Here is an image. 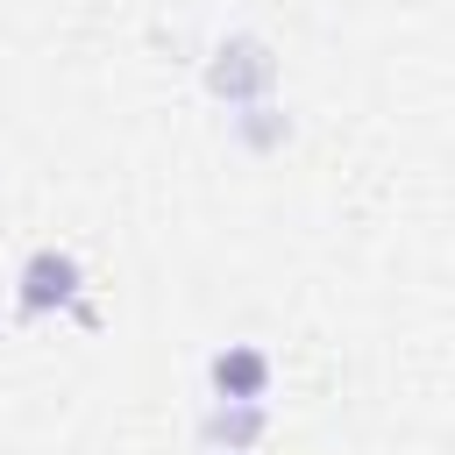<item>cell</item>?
<instances>
[{
    "mask_svg": "<svg viewBox=\"0 0 455 455\" xmlns=\"http://www.w3.org/2000/svg\"><path fill=\"white\" fill-rule=\"evenodd\" d=\"M206 92L235 114V107H256V100H277V50L263 43V36H249V28H235V36H220L213 50H206Z\"/></svg>",
    "mask_w": 455,
    "mask_h": 455,
    "instance_id": "obj_1",
    "label": "cell"
},
{
    "mask_svg": "<svg viewBox=\"0 0 455 455\" xmlns=\"http://www.w3.org/2000/svg\"><path fill=\"white\" fill-rule=\"evenodd\" d=\"M85 291H92V284H85V263H78L71 249L43 242V249H28L21 270H14V320H57V313H78Z\"/></svg>",
    "mask_w": 455,
    "mask_h": 455,
    "instance_id": "obj_2",
    "label": "cell"
},
{
    "mask_svg": "<svg viewBox=\"0 0 455 455\" xmlns=\"http://www.w3.org/2000/svg\"><path fill=\"white\" fill-rule=\"evenodd\" d=\"M270 384H277V363H270V348H256V341H228V348L206 355V398L270 405Z\"/></svg>",
    "mask_w": 455,
    "mask_h": 455,
    "instance_id": "obj_3",
    "label": "cell"
},
{
    "mask_svg": "<svg viewBox=\"0 0 455 455\" xmlns=\"http://www.w3.org/2000/svg\"><path fill=\"white\" fill-rule=\"evenodd\" d=\"M263 434H270V405L206 398V412H199V441H206V455H256Z\"/></svg>",
    "mask_w": 455,
    "mask_h": 455,
    "instance_id": "obj_4",
    "label": "cell"
},
{
    "mask_svg": "<svg viewBox=\"0 0 455 455\" xmlns=\"http://www.w3.org/2000/svg\"><path fill=\"white\" fill-rule=\"evenodd\" d=\"M228 135H235L249 156H277V149L291 142V114H284L277 100H256V107H235V114H228Z\"/></svg>",
    "mask_w": 455,
    "mask_h": 455,
    "instance_id": "obj_5",
    "label": "cell"
}]
</instances>
